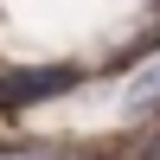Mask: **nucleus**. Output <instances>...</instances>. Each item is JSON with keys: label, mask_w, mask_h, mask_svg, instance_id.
Here are the masks:
<instances>
[{"label": "nucleus", "mask_w": 160, "mask_h": 160, "mask_svg": "<svg viewBox=\"0 0 160 160\" xmlns=\"http://www.w3.org/2000/svg\"><path fill=\"white\" fill-rule=\"evenodd\" d=\"M77 90V71L71 64H51V71H19V77H0V102H45V96H64Z\"/></svg>", "instance_id": "nucleus-1"}, {"label": "nucleus", "mask_w": 160, "mask_h": 160, "mask_svg": "<svg viewBox=\"0 0 160 160\" xmlns=\"http://www.w3.org/2000/svg\"><path fill=\"white\" fill-rule=\"evenodd\" d=\"M122 115L141 122V115H160V58H148L135 77L122 83Z\"/></svg>", "instance_id": "nucleus-2"}, {"label": "nucleus", "mask_w": 160, "mask_h": 160, "mask_svg": "<svg viewBox=\"0 0 160 160\" xmlns=\"http://www.w3.org/2000/svg\"><path fill=\"white\" fill-rule=\"evenodd\" d=\"M154 45H160V0H154V26H148V32H141V38H135V51H141V58H148V51H154Z\"/></svg>", "instance_id": "nucleus-3"}]
</instances>
